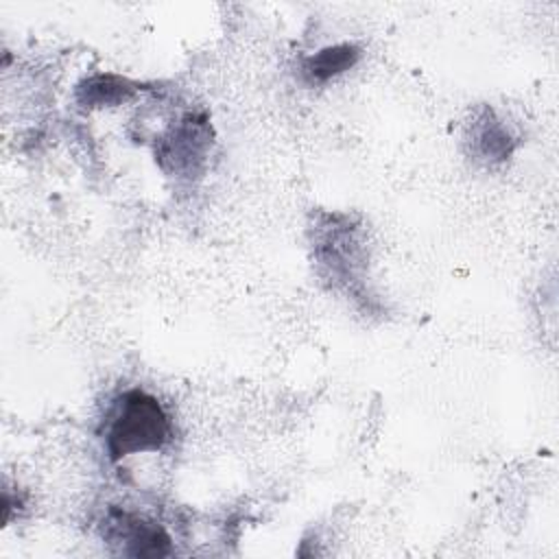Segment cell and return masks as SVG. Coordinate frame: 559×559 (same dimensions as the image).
I'll use <instances>...</instances> for the list:
<instances>
[{
	"label": "cell",
	"instance_id": "5",
	"mask_svg": "<svg viewBox=\"0 0 559 559\" xmlns=\"http://www.w3.org/2000/svg\"><path fill=\"white\" fill-rule=\"evenodd\" d=\"M360 52L352 44L328 46L304 61V74L310 83H325L332 76L343 74L358 61Z\"/></svg>",
	"mask_w": 559,
	"mask_h": 559
},
{
	"label": "cell",
	"instance_id": "2",
	"mask_svg": "<svg viewBox=\"0 0 559 559\" xmlns=\"http://www.w3.org/2000/svg\"><path fill=\"white\" fill-rule=\"evenodd\" d=\"M207 146L210 133L205 120L188 116L168 135L159 140L155 155L166 173L190 177L192 173H197V166L205 159Z\"/></svg>",
	"mask_w": 559,
	"mask_h": 559
},
{
	"label": "cell",
	"instance_id": "1",
	"mask_svg": "<svg viewBox=\"0 0 559 559\" xmlns=\"http://www.w3.org/2000/svg\"><path fill=\"white\" fill-rule=\"evenodd\" d=\"M170 439V421L157 397L142 389L122 393L107 430V452L111 461L159 450Z\"/></svg>",
	"mask_w": 559,
	"mask_h": 559
},
{
	"label": "cell",
	"instance_id": "6",
	"mask_svg": "<svg viewBox=\"0 0 559 559\" xmlns=\"http://www.w3.org/2000/svg\"><path fill=\"white\" fill-rule=\"evenodd\" d=\"M476 144L480 155L487 159H504L513 148L511 135L500 122L491 120V114H489V120H485V124L476 133Z\"/></svg>",
	"mask_w": 559,
	"mask_h": 559
},
{
	"label": "cell",
	"instance_id": "3",
	"mask_svg": "<svg viewBox=\"0 0 559 559\" xmlns=\"http://www.w3.org/2000/svg\"><path fill=\"white\" fill-rule=\"evenodd\" d=\"M111 537L127 544V555L133 557H162L170 552V537L153 522H144L124 511L111 509L109 515Z\"/></svg>",
	"mask_w": 559,
	"mask_h": 559
},
{
	"label": "cell",
	"instance_id": "4",
	"mask_svg": "<svg viewBox=\"0 0 559 559\" xmlns=\"http://www.w3.org/2000/svg\"><path fill=\"white\" fill-rule=\"evenodd\" d=\"M135 83L116 74L87 76L76 87V98L83 107H114L133 96Z\"/></svg>",
	"mask_w": 559,
	"mask_h": 559
}]
</instances>
